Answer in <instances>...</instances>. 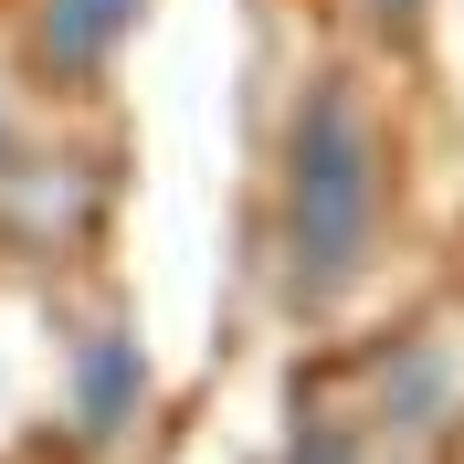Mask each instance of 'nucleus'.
<instances>
[{
    "label": "nucleus",
    "instance_id": "nucleus-1",
    "mask_svg": "<svg viewBox=\"0 0 464 464\" xmlns=\"http://www.w3.org/2000/svg\"><path fill=\"white\" fill-rule=\"evenodd\" d=\"M391 222V127L359 74H306L275 138V285L295 317H327L370 285Z\"/></svg>",
    "mask_w": 464,
    "mask_h": 464
},
{
    "label": "nucleus",
    "instance_id": "nucleus-2",
    "mask_svg": "<svg viewBox=\"0 0 464 464\" xmlns=\"http://www.w3.org/2000/svg\"><path fill=\"white\" fill-rule=\"evenodd\" d=\"M138 411H148V348L127 317H95L63 348V422H74V443H116Z\"/></svg>",
    "mask_w": 464,
    "mask_h": 464
},
{
    "label": "nucleus",
    "instance_id": "nucleus-3",
    "mask_svg": "<svg viewBox=\"0 0 464 464\" xmlns=\"http://www.w3.org/2000/svg\"><path fill=\"white\" fill-rule=\"evenodd\" d=\"M138 11L148 0H32V74L53 95H85V85H106L116 74V53L138 43Z\"/></svg>",
    "mask_w": 464,
    "mask_h": 464
},
{
    "label": "nucleus",
    "instance_id": "nucleus-4",
    "mask_svg": "<svg viewBox=\"0 0 464 464\" xmlns=\"http://www.w3.org/2000/svg\"><path fill=\"white\" fill-rule=\"evenodd\" d=\"M285 464H433V454L380 443L370 422H348L338 401H306V411H295V433H285Z\"/></svg>",
    "mask_w": 464,
    "mask_h": 464
},
{
    "label": "nucleus",
    "instance_id": "nucleus-5",
    "mask_svg": "<svg viewBox=\"0 0 464 464\" xmlns=\"http://www.w3.org/2000/svg\"><path fill=\"white\" fill-rule=\"evenodd\" d=\"M11 169H22V116H11V85H0V190H11Z\"/></svg>",
    "mask_w": 464,
    "mask_h": 464
}]
</instances>
